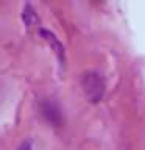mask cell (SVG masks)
I'll return each instance as SVG.
<instances>
[{
    "label": "cell",
    "mask_w": 145,
    "mask_h": 150,
    "mask_svg": "<svg viewBox=\"0 0 145 150\" xmlns=\"http://www.w3.org/2000/svg\"><path fill=\"white\" fill-rule=\"evenodd\" d=\"M81 88H83L84 96L87 97V100L92 103L100 102L103 98V96H105V91H106V84H105L103 77L98 72H92V70L83 74Z\"/></svg>",
    "instance_id": "obj_1"
},
{
    "label": "cell",
    "mask_w": 145,
    "mask_h": 150,
    "mask_svg": "<svg viewBox=\"0 0 145 150\" xmlns=\"http://www.w3.org/2000/svg\"><path fill=\"white\" fill-rule=\"evenodd\" d=\"M42 114L47 117L49 122H51V124H55V125H59L61 114H59V110L56 108V105L53 102H44L42 103Z\"/></svg>",
    "instance_id": "obj_3"
},
{
    "label": "cell",
    "mask_w": 145,
    "mask_h": 150,
    "mask_svg": "<svg viewBox=\"0 0 145 150\" xmlns=\"http://www.w3.org/2000/svg\"><path fill=\"white\" fill-rule=\"evenodd\" d=\"M39 35L44 38V39L47 41V44H49L51 49H53V52L56 53V56H58V59L61 61V64H64V61H65L64 47H63V44L59 42L58 38H56L51 31H49V30H39Z\"/></svg>",
    "instance_id": "obj_2"
},
{
    "label": "cell",
    "mask_w": 145,
    "mask_h": 150,
    "mask_svg": "<svg viewBox=\"0 0 145 150\" xmlns=\"http://www.w3.org/2000/svg\"><path fill=\"white\" fill-rule=\"evenodd\" d=\"M17 150H33L31 142H30V141H25V142H22L20 145H19V149H17Z\"/></svg>",
    "instance_id": "obj_4"
}]
</instances>
